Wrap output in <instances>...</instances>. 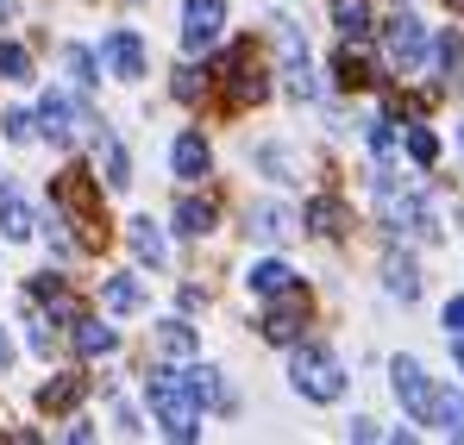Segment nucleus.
Segmentation results:
<instances>
[{"label": "nucleus", "mask_w": 464, "mask_h": 445, "mask_svg": "<svg viewBox=\"0 0 464 445\" xmlns=\"http://www.w3.org/2000/svg\"><path fill=\"white\" fill-rule=\"evenodd\" d=\"M151 408L169 440H195L201 433V401L188 389V371H151Z\"/></svg>", "instance_id": "1"}, {"label": "nucleus", "mask_w": 464, "mask_h": 445, "mask_svg": "<svg viewBox=\"0 0 464 445\" xmlns=\"http://www.w3.org/2000/svg\"><path fill=\"white\" fill-rule=\"evenodd\" d=\"M289 382H295V395H308V401H339V395H345V371H339V358L320 352V345H295V358H289Z\"/></svg>", "instance_id": "2"}, {"label": "nucleus", "mask_w": 464, "mask_h": 445, "mask_svg": "<svg viewBox=\"0 0 464 445\" xmlns=\"http://www.w3.org/2000/svg\"><path fill=\"white\" fill-rule=\"evenodd\" d=\"M57 208L82 226L88 245H101V226H94L101 220V195H94V176H88V169H63V176H57Z\"/></svg>", "instance_id": "3"}, {"label": "nucleus", "mask_w": 464, "mask_h": 445, "mask_svg": "<svg viewBox=\"0 0 464 445\" xmlns=\"http://www.w3.org/2000/svg\"><path fill=\"white\" fill-rule=\"evenodd\" d=\"M383 51H389V63L401 75H414L420 63H427V25L414 19V13H395L383 25Z\"/></svg>", "instance_id": "4"}, {"label": "nucleus", "mask_w": 464, "mask_h": 445, "mask_svg": "<svg viewBox=\"0 0 464 445\" xmlns=\"http://www.w3.org/2000/svg\"><path fill=\"white\" fill-rule=\"evenodd\" d=\"M389 376H395V395H401V408H408V421H420L427 427V414H433V382H427V371L414 364V358H395L389 364Z\"/></svg>", "instance_id": "5"}, {"label": "nucleus", "mask_w": 464, "mask_h": 445, "mask_svg": "<svg viewBox=\"0 0 464 445\" xmlns=\"http://www.w3.org/2000/svg\"><path fill=\"white\" fill-rule=\"evenodd\" d=\"M276 51H283V75L295 88V101H314V70H308V38L295 25H276Z\"/></svg>", "instance_id": "6"}, {"label": "nucleus", "mask_w": 464, "mask_h": 445, "mask_svg": "<svg viewBox=\"0 0 464 445\" xmlns=\"http://www.w3.org/2000/svg\"><path fill=\"white\" fill-rule=\"evenodd\" d=\"M82 126L94 132V113H70V101H63V94H44V101H38V132H44L51 145H70Z\"/></svg>", "instance_id": "7"}, {"label": "nucleus", "mask_w": 464, "mask_h": 445, "mask_svg": "<svg viewBox=\"0 0 464 445\" xmlns=\"http://www.w3.org/2000/svg\"><path fill=\"white\" fill-rule=\"evenodd\" d=\"M101 63L120 75V82H139V75H145V38H139V32H126V25H120V32H107Z\"/></svg>", "instance_id": "8"}, {"label": "nucleus", "mask_w": 464, "mask_h": 445, "mask_svg": "<svg viewBox=\"0 0 464 445\" xmlns=\"http://www.w3.org/2000/svg\"><path fill=\"white\" fill-rule=\"evenodd\" d=\"M276 307L264 314V339L270 345H295L302 339V320H308V301L295 295V289H283V295H270Z\"/></svg>", "instance_id": "9"}, {"label": "nucleus", "mask_w": 464, "mask_h": 445, "mask_svg": "<svg viewBox=\"0 0 464 445\" xmlns=\"http://www.w3.org/2000/svg\"><path fill=\"white\" fill-rule=\"evenodd\" d=\"M220 25H227V6H220V0H195V6L182 13V51H208V44L220 38Z\"/></svg>", "instance_id": "10"}, {"label": "nucleus", "mask_w": 464, "mask_h": 445, "mask_svg": "<svg viewBox=\"0 0 464 445\" xmlns=\"http://www.w3.org/2000/svg\"><path fill=\"white\" fill-rule=\"evenodd\" d=\"M227 75H232V101H238V107H245V101L257 107V101L270 94V82L257 75V63H251V51H232V57H227Z\"/></svg>", "instance_id": "11"}, {"label": "nucleus", "mask_w": 464, "mask_h": 445, "mask_svg": "<svg viewBox=\"0 0 464 445\" xmlns=\"http://www.w3.org/2000/svg\"><path fill=\"white\" fill-rule=\"evenodd\" d=\"M169 163H176V176H182V182H201V176L214 169V150L201 145V132H182L176 150H169Z\"/></svg>", "instance_id": "12"}, {"label": "nucleus", "mask_w": 464, "mask_h": 445, "mask_svg": "<svg viewBox=\"0 0 464 445\" xmlns=\"http://www.w3.org/2000/svg\"><path fill=\"white\" fill-rule=\"evenodd\" d=\"M32 226H38L32 201H25L19 189H6V182H0V232H6V238H32Z\"/></svg>", "instance_id": "13"}, {"label": "nucleus", "mask_w": 464, "mask_h": 445, "mask_svg": "<svg viewBox=\"0 0 464 445\" xmlns=\"http://www.w3.org/2000/svg\"><path fill=\"white\" fill-rule=\"evenodd\" d=\"M195 352H201V339H195L188 320H163V326H157V358L182 364V358H195Z\"/></svg>", "instance_id": "14"}, {"label": "nucleus", "mask_w": 464, "mask_h": 445, "mask_svg": "<svg viewBox=\"0 0 464 445\" xmlns=\"http://www.w3.org/2000/svg\"><path fill=\"white\" fill-rule=\"evenodd\" d=\"M383 289L395 301H414V295H420V270H414V257H408V251H389V257H383Z\"/></svg>", "instance_id": "15"}, {"label": "nucleus", "mask_w": 464, "mask_h": 445, "mask_svg": "<svg viewBox=\"0 0 464 445\" xmlns=\"http://www.w3.org/2000/svg\"><path fill=\"white\" fill-rule=\"evenodd\" d=\"M94 145H101V169H107V189H132V163H126V145L113 132L94 126Z\"/></svg>", "instance_id": "16"}, {"label": "nucleus", "mask_w": 464, "mask_h": 445, "mask_svg": "<svg viewBox=\"0 0 464 445\" xmlns=\"http://www.w3.org/2000/svg\"><path fill=\"white\" fill-rule=\"evenodd\" d=\"M82 395H88V376H57V382H44V389H38V401H44V414H70V408H76Z\"/></svg>", "instance_id": "17"}, {"label": "nucleus", "mask_w": 464, "mask_h": 445, "mask_svg": "<svg viewBox=\"0 0 464 445\" xmlns=\"http://www.w3.org/2000/svg\"><path fill=\"white\" fill-rule=\"evenodd\" d=\"M251 295H283V289H295V270L283 264V257H264V264H251Z\"/></svg>", "instance_id": "18"}, {"label": "nucleus", "mask_w": 464, "mask_h": 445, "mask_svg": "<svg viewBox=\"0 0 464 445\" xmlns=\"http://www.w3.org/2000/svg\"><path fill=\"white\" fill-rule=\"evenodd\" d=\"M251 238H264V245H283L289 232H295V214L289 208H251Z\"/></svg>", "instance_id": "19"}, {"label": "nucleus", "mask_w": 464, "mask_h": 445, "mask_svg": "<svg viewBox=\"0 0 464 445\" xmlns=\"http://www.w3.org/2000/svg\"><path fill=\"white\" fill-rule=\"evenodd\" d=\"M126 238H132V251L151 264V270H163L169 264V245H163V226H151V220H132L126 226Z\"/></svg>", "instance_id": "20"}, {"label": "nucleus", "mask_w": 464, "mask_h": 445, "mask_svg": "<svg viewBox=\"0 0 464 445\" xmlns=\"http://www.w3.org/2000/svg\"><path fill=\"white\" fill-rule=\"evenodd\" d=\"M176 232H188V238H208V232H214V201H195V195H182V201H176Z\"/></svg>", "instance_id": "21"}, {"label": "nucleus", "mask_w": 464, "mask_h": 445, "mask_svg": "<svg viewBox=\"0 0 464 445\" xmlns=\"http://www.w3.org/2000/svg\"><path fill=\"white\" fill-rule=\"evenodd\" d=\"M113 345H120L113 326H101V320H76V352H82V358H107Z\"/></svg>", "instance_id": "22"}, {"label": "nucleus", "mask_w": 464, "mask_h": 445, "mask_svg": "<svg viewBox=\"0 0 464 445\" xmlns=\"http://www.w3.org/2000/svg\"><path fill=\"white\" fill-rule=\"evenodd\" d=\"M101 307H107V314H139V307H145V289H139L132 276H113V283L101 289Z\"/></svg>", "instance_id": "23"}, {"label": "nucleus", "mask_w": 464, "mask_h": 445, "mask_svg": "<svg viewBox=\"0 0 464 445\" xmlns=\"http://www.w3.org/2000/svg\"><path fill=\"white\" fill-rule=\"evenodd\" d=\"M188 389H195V401H201V408H232L220 371H208V364H195V371H188Z\"/></svg>", "instance_id": "24"}, {"label": "nucleus", "mask_w": 464, "mask_h": 445, "mask_svg": "<svg viewBox=\"0 0 464 445\" xmlns=\"http://www.w3.org/2000/svg\"><path fill=\"white\" fill-rule=\"evenodd\" d=\"M333 75H339V88H371V63H364V51H339L333 57Z\"/></svg>", "instance_id": "25"}, {"label": "nucleus", "mask_w": 464, "mask_h": 445, "mask_svg": "<svg viewBox=\"0 0 464 445\" xmlns=\"http://www.w3.org/2000/svg\"><path fill=\"white\" fill-rule=\"evenodd\" d=\"M308 226L320 232V238H339V232H345V208H339L333 195H320V201L308 208Z\"/></svg>", "instance_id": "26"}, {"label": "nucleus", "mask_w": 464, "mask_h": 445, "mask_svg": "<svg viewBox=\"0 0 464 445\" xmlns=\"http://www.w3.org/2000/svg\"><path fill=\"white\" fill-rule=\"evenodd\" d=\"M333 19H339L345 38H364V32H371V6H364V0H333Z\"/></svg>", "instance_id": "27"}, {"label": "nucleus", "mask_w": 464, "mask_h": 445, "mask_svg": "<svg viewBox=\"0 0 464 445\" xmlns=\"http://www.w3.org/2000/svg\"><path fill=\"white\" fill-rule=\"evenodd\" d=\"M440 70H446V88H464V38L459 32L440 38Z\"/></svg>", "instance_id": "28"}, {"label": "nucleus", "mask_w": 464, "mask_h": 445, "mask_svg": "<svg viewBox=\"0 0 464 445\" xmlns=\"http://www.w3.org/2000/svg\"><path fill=\"white\" fill-rule=\"evenodd\" d=\"M408 157H414L420 169H433V163H440V139H433L427 126H414V132H408Z\"/></svg>", "instance_id": "29"}, {"label": "nucleus", "mask_w": 464, "mask_h": 445, "mask_svg": "<svg viewBox=\"0 0 464 445\" xmlns=\"http://www.w3.org/2000/svg\"><path fill=\"white\" fill-rule=\"evenodd\" d=\"M0 82H32V57L19 44H0Z\"/></svg>", "instance_id": "30"}, {"label": "nucleus", "mask_w": 464, "mask_h": 445, "mask_svg": "<svg viewBox=\"0 0 464 445\" xmlns=\"http://www.w3.org/2000/svg\"><path fill=\"white\" fill-rule=\"evenodd\" d=\"M201 88H208V70H182L176 75V101H201Z\"/></svg>", "instance_id": "31"}, {"label": "nucleus", "mask_w": 464, "mask_h": 445, "mask_svg": "<svg viewBox=\"0 0 464 445\" xmlns=\"http://www.w3.org/2000/svg\"><path fill=\"white\" fill-rule=\"evenodd\" d=\"M63 63H70V75H76V88H88V82H94V57H88V51H63Z\"/></svg>", "instance_id": "32"}, {"label": "nucleus", "mask_w": 464, "mask_h": 445, "mask_svg": "<svg viewBox=\"0 0 464 445\" xmlns=\"http://www.w3.org/2000/svg\"><path fill=\"white\" fill-rule=\"evenodd\" d=\"M0 126H6V139H13V145H25V139H32V113H6Z\"/></svg>", "instance_id": "33"}, {"label": "nucleus", "mask_w": 464, "mask_h": 445, "mask_svg": "<svg viewBox=\"0 0 464 445\" xmlns=\"http://www.w3.org/2000/svg\"><path fill=\"white\" fill-rule=\"evenodd\" d=\"M371 150H377V157H389V150H395V132H389V120H377V126H371Z\"/></svg>", "instance_id": "34"}, {"label": "nucleus", "mask_w": 464, "mask_h": 445, "mask_svg": "<svg viewBox=\"0 0 464 445\" xmlns=\"http://www.w3.org/2000/svg\"><path fill=\"white\" fill-rule=\"evenodd\" d=\"M446 326H452V333H464V295L446 301Z\"/></svg>", "instance_id": "35"}, {"label": "nucleus", "mask_w": 464, "mask_h": 445, "mask_svg": "<svg viewBox=\"0 0 464 445\" xmlns=\"http://www.w3.org/2000/svg\"><path fill=\"white\" fill-rule=\"evenodd\" d=\"M6 364H13V345H6V333H0V371H6Z\"/></svg>", "instance_id": "36"}, {"label": "nucleus", "mask_w": 464, "mask_h": 445, "mask_svg": "<svg viewBox=\"0 0 464 445\" xmlns=\"http://www.w3.org/2000/svg\"><path fill=\"white\" fill-rule=\"evenodd\" d=\"M452 358H459V371H464V333H459V345H452Z\"/></svg>", "instance_id": "37"}, {"label": "nucleus", "mask_w": 464, "mask_h": 445, "mask_svg": "<svg viewBox=\"0 0 464 445\" xmlns=\"http://www.w3.org/2000/svg\"><path fill=\"white\" fill-rule=\"evenodd\" d=\"M6 19H13V0H0V25H6Z\"/></svg>", "instance_id": "38"}, {"label": "nucleus", "mask_w": 464, "mask_h": 445, "mask_svg": "<svg viewBox=\"0 0 464 445\" xmlns=\"http://www.w3.org/2000/svg\"><path fill=\"white\" fill-rule=\"evenodd\" d=\"M452 6H464V0H452Z\"/></svg>", "instance_id": "39"}, {"label": "nucleus", "mask_w": 464, "mask_h": 445, "mask_svg": "<svg viewBox=\"0 0 464 445\" xmlns=\"http://www.w3.org/2000/svg\"><path fill=\"white\" fill-rule=\"evenodd\" d=\"M459 139H464V132H459Z\"/></svg>", "instance_id": "40"}]
</instances>
